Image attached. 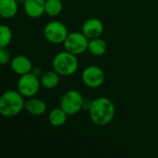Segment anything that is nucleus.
<instances>
[{
	"instance_id": "obj_1",
	"label": "nucleus",
	"mask_w": 158,
	"mask_h": 158,
	"mask_svg": "<svg viewBox=\"0 0 158 158\" xmlns=\"http://www.w3.org/2000/svg\"><path fill=\"white\" fill-rule=\"evenodd\" d=\"M116 107L114 103L106 97H98L94 99L93 105L89 110L91 121L99 127L106 126L112 122L115 118Z\"/></svg>"
},
{
	"instance_id": "obj_2",
	"label": "nucleus",
	"mask_w": 158,
	"mask_h": 158,
	"mask_svg": "<svg viewBox=\"0 0 158 158\" xmlns=\"http://www.w3.org/2000/svg\"><path fill=\"white\" fill-rule=\"evenodd\" d=\"M24 107V97L18 90H7L0 97V114L4 118L17 117Z\"/></svg>"
},
{
	"instance_id": "obj_3",
	"label": "nucleus",
	"mask_w": 158,
	"mask_h": 158,
	"mask_svg": "<svg viewBox=\"0 0 158 158\" xmlns=\"http://www.w3.org/2000/svg\"><path fill=\"white\" fill-rule=\"evenodd\" d=\"M52 67L60 76L68 77L77 72L79 69V61L76 55L64 50L56 54L52 61Z\"/></svg>"
},
{
	"instance_id": "obj_4",
	"label": "nucleus",
	"mask_w": 158,
	"mask_h": 158,
	"mask_svg": "<svg viewBox=\"0 0 158 158\" xmlns=\"http://www.w3.org/2000/svg\"><path fill=\"white\" fill-rule=\"evenodd\" d=\"M41 87L40 78L33 72L19 76L17 82V90L24 98L34 97L38 94Z\"/></svg>"
},
{
	"instance_id": "obj_5",
	"label": "nucleus",
	"mask_w": 158,
	"mask_h": 158,
	"mask_svg": "<svg viewBox=\"0 0 158 158\" xmlns=\"http://www.w3.org/2000/svg\"><path fill=\"white\" fill-rule=\"evenodd\" d=\"M69 33L67 26L59 20H51L44 27V36L45 40L53 44H64Z\"/></svg>"
},
{
	"instance_id": "obj_6",
	"label": "nucleus",
	"mask_w": 158,
	"mask_h": 158,
	"mask_svg": "<svg viewBox=\"0 0 158 158\" xmlns=\"http://www.w3.org/2000/svg\"><path fill=\"white\" fill-rule=\"evenodd\" d=\"M83 96L77 90L67 91L60 99V107L69 115L78 114L82 109Z\"/></svg>"
},
{
	"instance_id": "obj_7",
	"label": "nucleus",
	"mask_w": 158,
	"mask_h": 158,
	"mask_svg": "<svg viewBox=\"0 0 158 158\" xmlns=\"http://www.w3.org/2000/svg\"><path fill=\"white\" fill-rule=\"evenodd\" d=\"M89 41L90 40L82 33V31H73L69 33L63 45L65 50L73 55L80 56L88 51Z\"/></svg>"
},
{
	"instance_id": "obj_8",
	"label": "nucleus",
	"mask_w": 158,
	"mask_h": 158,
	"mask_svg": "<svg viewBox=\"0 0 158 158\" xmlns=\"http://www.w3.org/2000/svg\"><path fill=\"white\" fill-rule=\"evenodd\" d=\"M81 80L83 84L91 89H97L101 87L106 80L104 70L95 65L86 67L81 74Z\"/></svg>"
},
{
	"instance_id": "obj_9",
	"label": "nucleus",
	"mask_w": 158,
	"mask_h": 158,
	"mask_svg": "<svg viewBox=\"0 0 158 158\" xmlns=\"http://www.w3.org/2000/svg\"><path fill=\"white\" fill-rule=\"evenodd\" d=\"M104 23L97 18H91L85 20L81 26L82 33L89 40L100 37L104 32Z\"/></svg>"
},
{
	"instance_id": "obj_10",
	"label": "nucleus",
	"mask_w": 158,
	"mask_h": 158,
	"mask_svg": "<svg viewBox=\"0 0 158 158\" xmlns=\"http://www.w3.org/2000/svg\"><path fill=\"white\" fill-rule=\"evenodd\" d=\"M10 68L14 73L19 76L30 73L32 71V63L29 57L23 55H18L12 57L10 61Z\"/></svg>"
},
{
	"instance_id": "obj_11",
	"label": "nucleus",
	"mask_w": 158,
	"mask_h": 158,
	"mask_svg": "<svg viewBox=\"0 0 158 158\" xmlns=\"http://www.w3.org/2000/svg\"><path fill=\"white\" fill-rule=\"evenodd\" d=\"M23 7L28 17L39 19L45 13V0H26Z\"/></svg>"
},
{
	"instance_id": "obj_12",
	"label": "nucleus",
	"mask_w": 158,
	"mask_h": 158,
	"mask_svg": "<svg viewBox=\"0 0 158 158\" xmlns=\"http://www.w3.org/2000/svg\"><path fill=\"white\" fill-rule=\"evenodd\" d=\"M24 110L31 116L40 117L45 114L47 110V105L44 100L34 96L28 98V100L25 101Z\"/></svg>"
},
{
	"instance_id": "obj_13",
	"label": "nucleus",
	"mask_w": 158,
	"mask_h": 158,
	"mask_svg": "<svg viewBox=\"0 0 158 158\" xmlns=\"http://www.w3.org/2000/svg\"><path fill=\"white\" fill-rule=\"evenodd\" d=\"M19 11V3L17 0H0V15L3 19H10L14 18Z\"/></svg>"
},
{
	"instance_id": "obj_14",
	"label": "nucleus",
	"mask_w": 158,
	"mask_h": 158,
	"mask_svg": "<svg viewBox=\"0 0 158 158\" xmlns=\"http://www.w3.org/2000/svg\"><path fill=\"white\" fill-rule=\"evenodd\" d=\"M40 81L42 87L45 89H54L60 82V75L54 69L48 70L42 74V76L40 77Z\"/></svg>"
},
{
	"instance_id": "obj_15",
	"label": "nucleus",
	"mask_w": 158,
	"mask_h": 158,
	"mask_svg": "<svg viewBox=\"0 0 158 158\" xmlns=\"http://www.w3.org/2000/svg\"><path fill=\"white\" fill-rule=\"evenodd\" d=\"M68 116L69 115L61 107L54 108L48 114V122L51 126L59 128L66 124Z\"/></svg>"
},
{
	"instance_id": "obj_16",
	"label": "nucleus",
	"mask_w": 158,
	"mask_h": 158,
	"mask_svg": "<svg viewBox=\"0 0 158 158\" xmlns=\"http://www.w3.org/2000/svg\"><path fill=\"white\" fill-rule=\"evenodd\" d=\"M88 51L94 56H102L107 51V44L100 37L91 39L89 41Z\"/></svg>"
},
{
	"instance_id": "obj_17",
	"label": "nucleus",
	"mask_w": 158,
	"mask_h": 158,
	"mask_svg": "<svg viewBox=\"0 0 158 158\" xmlns=\"http://www.w3.org/2000/svg\"><path fill=\"white\" fill-rule=\"evenodd\" d=\"M63 10L62 0H45V14L50 17L58 16Z\"/></svg>"
},
{
	"instance_id": "obj_18",
	"label": "nucleus",
	"mask_w": 158,
	"mask_h": 158,
	"mask_svg": "<svg viewBox=\"0 0 158 158\" xmlns=\"http://www.w3.org/2000/svg\"><path fill=\"white\" fill-rule=\"evenodd\" d=\"M12 37L11 29L6 24H2L0 26V48L7 47L12 41Z\"/></svg>"
},
{
	"instance_id": "obj_19",
	"label": "nucleus",
	"mask_w": 158,
	"mask_h": 158,
	"mask_svg": "<svg viewBox=\"0 0 158 158\" xmlns=\"http://www.w3.org/2000/svg\"><path fill=\"white\" fill-rule=\"evenodd\" d=\"M12 57L10 51L6 47V48H0V64L5 66L7 64H10Z\"/></svg>"
},
{
	"instance_id": "obj_20",
	"label": "nucleus",
	"mask_w": 158,
	"mask_h": 158,
	"mask_svg": "<svg viewBox=\"0 0 158 158\" xmlns=\"http://www.w3.org/2000/svg\"><path fill=\"white\" fill-rule=\"evenodd\" d=\"M93 102H94V99H92V98H83V104H82V109H84V110H90V108H91V106H92V105H93Z\"/></svg>"
},
{
	"instance_id": "obj_21",
	"label": "nucleus",
	"mask_w": 158,
	"mask_h": 158,
	"mask_svg": "<svg viewBox=\"0 0 158 158\" xmlns=\"http://www.w3.org/2000/svg\"><path fill=\"white\" fill-rule=\"evenodd\" d=\"M31 72H33L36 76H38L39 78L42 76V74L44 73V72H42V69H40V68H35V69H32V71Z\"/></svg>"
},
{
	"instance_id": "obj_22",
	"label": "nucleus",
	"mask_w": 158,
	"mask_h": 158,
	"mask_svg": "<svg viewBox=\"0 0 158 158\" xmlns=\"http://www.w3.org/2000/svg\"><path fill=\"white\" fill-rule=\"evenodd\" d=\"M25 1H26V0H17V2H18L19 4H24Z\"/></svg>"
},
{
	"instance_id": "obj_23",
	"label": "nucleus",
	"mask_w": 158,
	"mask_h": 158,
	"mask_svg": "<svg viewBox=\"0 0 158 158\" xmlns=\"http://www.w3.org/2000/svg\"><path fill=\"white\" fill-rule=\"evenodd\" d=\"M62 1H69V0H62Z\"/></svg>"
}]
</instances>
